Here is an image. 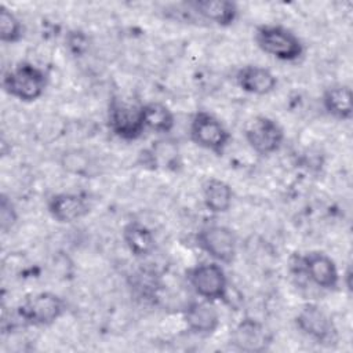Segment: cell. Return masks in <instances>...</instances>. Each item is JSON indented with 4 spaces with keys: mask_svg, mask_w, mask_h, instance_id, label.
<instances>
[{
    "mask_svg": "<svg viewBox=\"0 0 353 353\" xmlns=\"http://www.w3.org/2000/svg\"><path fill=\"white\" fill-rule=\"evenodd\" d=\"M201 19L218 26H230L239 17V7L229 0H192L185 3Z\"/></svg>",
    "mask_w": 353,
    "mask_h": 353,
    "instance_id": "5bb4252c",
    "label": "cell"
},
{
    "mask_svg": "<svg viewBox=\"0 0 353 353\" xmlns=\"http://www.w3.org/2000/svg\"><path fill=\"white\" fill-rule=\"evenodd\" d=\"M66 46H68L69 51L73 55L80 57V55H84L88 51L90 41H88V37L84 32L72 30L66 34Z\"/></svg>",
    "mask_w": 353,
    "mask_h": 353,
    "instance_id": "cb8c5ba5",
    "label": "cell"
},
{
    "mask_svg": "<svg viewBox=\"0 0 353 353\" xmlns=\"http://www.w3.org/2000/svg\"><path fill=\"white\" fill-rule=\"evenodd\" d=\"M350 277H352V270L350 268H347L346 273H345V279H346V288L350 291L352 290V284H350Z\"/></svg>",
    "mask_w": 353,
    "mask_h": 353,
    "instance_id": "d4e9b609",
    "label": "cell"
},
{
    "mask_svg": "<svg viewBox=\"0 0 353 353\" xmlns=\"http://www.w3.org/2000/svg\"><path fill=\"white\" fill-rule=\"evenodd\" d=\"M188 281L193 291L204 301H226L228 277L218 262H201L188 272Z\"/></svg>",
    "mask_w": 353,
    "mask_h": 353,
    "instance_id": "8992f818",
    "label": "cell"
},
{
    "mask_svg": "<svg viewBox=\"0 0 353 353\" xmlns=\"http://www.w3.org/2000/svg\"><path fill=\"white\" fill-rule=\"evenodd\" d=\"M142 112L146 128L157 134H167L172 131L175 124V116L165 103L157 101L143 103Z\"/></svg>",
    "mask_w": 353,
    "mask_h": 353,
    "instance_id": "d6986e66",
    "label": "cell"
},
{
    "mask_svg": "<svg viewBox=\"0 0 353 353\" xmlns=\"http://www.w3.org/2000/svg\"><path fill=\"white\" fill-rule=\"evenodd\" d=\"M270 335L265 325L255 319H243L232 331L230 343L240 352L261 353L269 349Z\"/></svg>",
    "mask_w": 353,
    "mask_h": 353,
    "instance_id": "8fae6325",
    "label": "cell"
},
{
    "mask_svg": "<svg viewBox=\"0 0 353 353\" xmlns=\"http://www.w3.org/2000/svg\"><path fill=\"white\" fill-rule=\"evenodd\" d=\"M17 210L7 194H1L0 199V228L3 232H8L17 223Z\"/></svg>",
    "mask_w": 353,
    "mask_h": 353,
    "instance_id": "603a6c76",
    "label": "cell"
},
{
    "mask_svg": "<svg viewBox=\"0 0 353 353\" xmlns=\"http://www.w3.org/2000/svg\"><path fill=\"white\" fill-rule=\"evenodd\" d=\"M183 321L190 332L207 336L218 330L221 317L212 302L203 299L186 305L183 309Z\"/></svg>",
    "mask_w": 353,
    "mask_h": 353,
    "instance_id": "4fadbf2b",
    "label": "cell"
},
{
    "mask_svg": "<svg viewBox=\"0 0 353 353\" xmlns=\"http://www.w3.org/2000/svg\"><path fill=\"white\" fill-rule=\"evenodd\" d=\"M157 285L159 280L153 270L139 269L132 274L131 287L142 298H152L153 295H156Z\"/></svg>",
    "mask_w": 353,
    "mask_h": 353,
    "instance_id": "7402d4cb",
    "label": "cell"
},
{
    "mask_svg": "<svg viewBox=\"0 0 353 353\" xmlns=\"http://www.w3.org/2000/svg\"><path fill=\"white\" fill-rule=\"evenodd\" d=\"M47 211L58 223H73L90 212L88 201L77 193H55L47 201Z\"/></svg>",
    "mask_w": 353,
    "mask_h": 353,
    "instance_id": "7c38bea8",
    "label": "cell"
},
{
    "mask_svg": "<svg viewBox=\"0 0 353 353\" xmlns=\"http://www.w3.org/2000/svg\"><path fill=\"white\" fill-rule=\"evenodd\" d=\"M23 37V25L21 19L6 6L0 7V40L14 44Z\"/></svg>",
    "mask_w": 353,
    "mask_h": 353,
    "instance_id": "44dd1931",
    "label": "cell"
},
{
    "mask_svg": "<svg viewBox=\"0 0 353 353\" xmlns=\"http://www.w3.org/2000/svg\"><path fill=\"white\" fill-rule=\"evenodd\" d=\"M108 125L113 135L123 141L141 138L146 130L142 105L113 97L108 105Z\"/></svg>",
    "mask_w": 353,
    "mask_h": 353,
    "instance_id": "277c9868",
    "label": "cell"
},
{
    "mask_svg": "<svg viewBox=\"0 0 353 353\" xmlns=\"http://www.w3.org/2000/svg\"><path fill=\"white\" fill-rule=\"evenodd\" d=\"M296 328L319 345H331L338 334L331 316L316 303H305L295 316Z\"/></svg>",
    "mask_w": 353,
    "mask_h": 353,
    "instance_id": "ba28073f",
    "label": "cell"
},
{
    "mask_svg": "<svg viewBox=\"0 0 353 353\" xmlns=\"http://www.w3.org/2000/svg\"><path fill=\"white\" fill-rule=\"evenodd\" d=\"M46 72L32 62L21 61L11 66L3 76V90L21 102H34L46 91Z\"/></svg>",
    "mask_w": 353,
    "mask_h": 353,
    "instance_id": "6da1fadb",
    "label": "cell"
},
{
    "mask_svg": "<svg viewBox=\"0 0 353 353\" xmlns=\"http://www.w3.org/2000/svg\"><path fill=\"white\" fill-rule=\"evenodd\" d=\"M324 110L336 120H350L353 116L352 90L346 84H332L327 87L321 97Z\"/></svg>",
    "mask_w": 353,
    "mask_h": 353,
    "instance_id": "e0dca14e",
    "label": "cell"
},
{
    "mask_svg": "<svg viewBox=\"0 0 353 353\" xmlns=\"http://www.w3.org/2000/svg\"><path fill=\"white\" fill-rule=\"evenodd\" d=\"M237 87L252 95H268L277 87V77L259 65H245L236 73Z\"/></svg>",
    "mask_w": 353,
    "mask_h": 353,
    "instance_id": "9a60e30c",
    "label": "cell"
},
{
    "mask_svg": "<svg viewBox=\"0 0 353 353\" xmlns=\"http://www.w3.org/2000/svg\"><path fill=\"white\" fill-rule=\"evenodd\" d=\"M233 190L229 183L218 178H208L203 185V203L212 214L228 212L232 207Z\"/></svg>",
    "mask_w": 353,
    "mask_h": 353,
    "instance_id": "ac0fdd59",
    "label": "cell"
},
{
    "mask_svg": "<svg viewBox=\"0 0 353 353\" xmlns=\"http://www.w3.org/2000/svg\"><path fill=\"white\" fill-rule=\"evenodd\" d=\"M66 310L65 301L50 291L26 296L17 307V316L25 325L46 327L54 324Z\"/></svg>",
    "mask_w": 353,
    "mask_h": 353,
    "instance_id": "3957f363",
    "label": "cell"
},
{
    "mask_svg": "<svg viewBox=\"0 0 353 353\" xmlns=\"http://www.w3.org/2000/svg\"><path fill=\"white\" fill-rule=\"evenodd\" d=\"M121 233L125 247L135 258H146L156 248V239L153 232L138 221L125 223Z\"/></svg>",
    "mask_w": 353,
    "mask_h": 353,
    "instance_id": "2e32d148",
    "label": "cell"
},
{
    "mask_svg": "<svg viewBox=\"0 0 353 353\" xmlns=\"http://www.w3.org/2000/svg\"><path fill=\"white\" fill-rule=\"evenodd\" d=\"M61 167L68 174L88 178L92 174L94 164L87 152L80 149H70L61 156Z\"/></svg>",
    "mask_w": 353,
    "mask_h": 353,
    "instance_id": "ffe728a7",
    "label": "cell"
},
{
    "mask_svg": "<svg viewBox=\"0 0 353 353\" xmlns=\"http://www.w3.org/2000/svg\"><path fill=\"white\" fill-rule=\"evenodd\" d=\"M301 268L307 279L321 290L332 291L339 284L335 261L323 251H309L301 256Z\"/></svg>",
    "mask_w": 353,
    "mask_h": 353,
    "instance_id": "30bf717a",
    "label": "cell"
},
{
    "mask_svg": "<svg viewBox=\"0 0 353 353\" xmlns=\"http://www.w3.org/2000/svg\"><path fill=\"white\" fill-rule=\"evenodd\" d=\"M244 137L248 146L261 156H269L277 152L284 142V130L268 116H255L244 128Z\"/></svg>",
    "mask_w": 353,
    "mask_h": 353,
    "instance_id": "9c48e42d",
    "label": "cell"
},
{
    "mask_svg": "<svg viewBox=\"0 0 353 353\" xmlns=\"http://www.w3.org/2000/svg\"><path fill=\"white\" fill-rule=\"evenodd\" d=\"M189 135L192 142L216 156H222L230 142V132L212 113L197 110L192 117Z\"/></svg>",
    "mask_w": 353,
    "mask_h": 353,
    "instance_id": "5b68a950",
    "label": "cell"
},
{
    "mask_svg": "<svg viewBox=\"0 0 353 353\" xmlns=\"http://www.w3.org/2000/svg\"><path fill=\"white\" fill-rule=\"evenodd\" d=\"M255 43L262 52L284 62L298 61L305 52L302 40L291 29L281 25L258 26Z\"/></svg>",
    "mask_w": 353,
    "mask_h": 353,
    "instance_id": "7a4b0ae2",
    "label": "cell"
},
{
    "mask_svg": "<svg viewBox=\"0 0 353 353\" xmlns=\"http://www.w3.org/2000/svg\"><path fill=\"white\" fill-rule=\"evenodd\" d=\"M196 245L208 254L215 262L229 265L237 252V239L234 232L223 225H207L194 237Z\"/></svg>",
    "mask_w": 353,
    "mask_h": 353,
    "instance_id": "52a82bcc",
    "label": "cell"
}]
</instances>
